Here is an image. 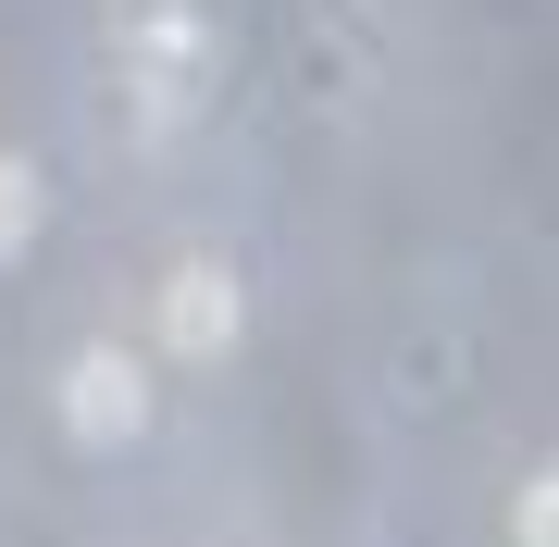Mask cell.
<instances>
[{
    "label": "cell",
    "instance_id": "3957f363",
    "mask_svg": "<svg viewBox=\"0 0 559 547\" xmlns=\"http://www.w3.org/2000/svg\"><path fill=\"white\" fill-rule=\"evenodd\" d=\"M62 436L75 448H138L150 436V373L124 361V348H75V361H62Z\"/></svg>",
    "mask_w": 559,
    "mask_h": 547
},
{
    "label": "cell",
    "instance_id": "6da1fadb",
    "mask_svg": "<svg viewBox=\"0 0 559 547\" xmlns=\"http://www.w3.org/2000/svg\"><path fill=\"white\" fill-rule=\"evenodd\" d=\"M112 50H124V112H138L150 138H175V124L224 87V25H212V0H138Z\"/></svg>",
    "mask_w": 559,
    "mask_h": 547
},
{
    "label": "cell",
    "instance_id": "7a4b0ae2",
    "mask_svg": "<svg viewBox=\"0 0 559 547\" xmlns=\"http://www.w3.org/2000/svg\"><path fill=\"white\" fill-rule=\"evenodd\" d=\"M237 336H249V286H237V262L187 249V262L162 274V348H175V361H224Z\"/></svg>",
    "mask_w": 559,
    "mask_h": 547
},
{
    "label": "cell",
    "instance_id": "5b68a950",
    "mask_svg": "<svg viewBox=\"0 0 559 547\" xmlns=\"http://www.w3.org/2000/svg\"><path fill=\"white\" fill-rule=\"evenodd\" d=\"M510 547H559V461H535L510 486Z\"/></svg>",
    "mask_w": 559,
    "mask_h": 547
},
{
    "label": "cell",
    "instance_id": "277c9868",
    "mask_svg": "<svg viewBox=\"0 0 559 547\" xmlns=\"http://www.w3.org/2000/svg\"><path fill=\"white\" fill-rule=\"evenodd\" d=\"M38 224H50V175L25 163V150H0V262L38 249Z\"/></svg>",
    "mask_w": 559,
    "mask_h": 547
}]
</instances>
